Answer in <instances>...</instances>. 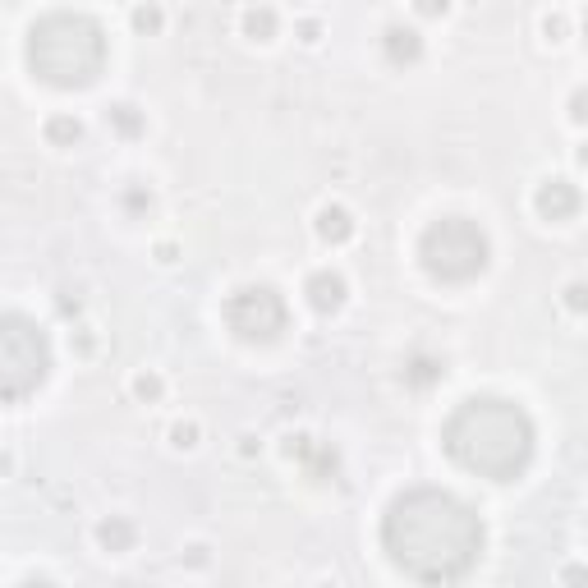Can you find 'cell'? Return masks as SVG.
<instances>
[{
  "label": "cell",
  "mask_w": 588,
  "mask_h": 588,
  "mask_svg": "<svg viewBox=\"0 0 588 588\" xmlns=\"http://www.w3.org/2000/svg\"><path fill=\"white\" fill-rule=\"evenodd\" d=\"M483 515L446 487H405L382 515L386 561L423 588H455L483 556Z\"/></svg>",
  "instance_id": "6da1fadb"
},
{
  "label": "cell",
  "mask_w": 588,
  "mask_h": 588,
  "mask_svg": "<svg viewBox=\"0 0 588 588\" xmlns=\"http://www.w3.org/2000/svg\"><path fill=\"white\" fill-rule=\"evenodd\" d=\"M533 419L529 409L506 396H469L441 423V446L460 469L487 483H515L533 460Z\"/></svg>",
  "instance_id": "7a4b0ae2"
},
{
  "label": "cell",
  "mask_w": 588,
  "mask_h": 588,
  "mask_svg": "<svg viewBox=\"0 0 588 588\" xmlns=\"http://www.w3.org/2000/svg\"><path fill=\"white\" fill-rule=\"evenodd\" d=\"M28 69L46 88H92L106 69V28L83 10H51L28 28Z\"/></svg>",
  "instance_id": "3957f363"
},
{
  "label": "cell",
  "mask_w": 588,
  "mask_h": 588,
  "mask_svg": "<svg viewBox=\"0 0 588 588\" xmlns=\"http://www.w3.org/2000/svg\"><path fill=\"white\" fill-rule=\"evenodd\" d=\"M423 272L441 285H469L492 267V239L474 216H437L419 235Z\"/></svg>",
  "instance_id": "277c9868"
},
{
  "label": "cell",
  "mask_w": 588,
  "mask_h": 588,
  "mask_svg": "<svg viewBox=\"0 0 588 588\" xmlns=\"http://www.w3.org/2000/svg\"><path fill=\"white\" fill-rule=\"evenodd\" d=\"M51 336L28 313H0V400L37 396L51 377Z\"/></svg>",
  "instance_id": "5b68a950"
},
{
  "label": "cell",
  "mask_w": 588,
  "mask_h": 588,
  "mask_svg": "<svg viewBox=\"0 0 588 588\" xmlns=\"http://www.w3.org/2000/svg\"><path fill=\"white\" fill-rule=\"evenodd\" d=\"M226 327L244 345H276L290 331V304H285V294L276 285H239L226 299Z\"/></svg>",
  "instance_id": "8992f818"
},
{
  "label": "cell",
  "mask_w": 588,
  "mask_h": 588,
  "mask_svg": "<svg viewBox=\"0 0 588 588\" xmlns=\"http://www.w3.org/2000/svg\"><path fill=\"white\" fill-rule=\"evenodd\" d=\"M579 207H584V193H579V184L566 180V175H552V180H543L533 189V212L543 216V221H552V226L575 221Z\"/></svg>",
  "instance_id": "52a82bcc"
},
{
  "label": "cell",
  "mask_w": 588,
  "mask_h": 588,
  "mask_svg": "<svg viewBox=\"0 0 588 588\" xmlns=\"http://www.w3.org/2000/svg\"><path fill=\"white\" fill-rule=\"evenodd\" d=\"M285 455H290L299 469H304L313 483H331V478L340 474V455L336 446H327V441H317V437H290V446H285Z\"/></svg>",
  "instance_id": "ba28073f"
},
{
  "label": "cell",
  "mask_w": 588,
  "mask_h": 588,
  "mask_svg": "<svg viewBox=\"0 0 588 588\" xmlns=\"http://www.w3.org/2000/svg\"><path fill=\"white\" fill-rule=\"evenodd\" d=\"M304 294H308V308H313V313L336 317L340 308H345V299H350V281H345L336 267H317L304 281Z\"/></svg>",
  "instance_id": "9c48e42d"
},
{
  "label": "cell",
  "mask_w": 588,
  "mask_h": 588,
  "mask_svg": "<svg viewBox=\"0 0 588 588\" xmlns=\"http://www.w3.org/2000/svg\"><path fill=\"white\" fill-rule=\"evenodd\" d=\"M382 56L391 60L396 69L419 65V56H423V33H419V28H409V23H386V28H382Z\"/></svg>",
  "instance_id": "30bf717a"
},
{
  "label": "cell",
  "mask_w": 588,
  "mask_h": 588,
  "mask_svg": "<svg viewBox=\"0 0 588 588\" xmlns=\"http://www.w3.org/2000/svg\"><path fill=\"white\" fill-rule=\"evenodd\" d=\"M354 212L345 203H322L313 216V235L322 239V244H331V249H340V244H350L354 239Z\"/></svg>",
  "instance_id": "8fae6325"
},
{
  "label": "cell",
  "mask_w": 588,
  "mask_h": 588,
  "mask_svg": "<svg viewBox=\"0 0 588 588\" xmlns=\"http://www.w3.org/2000/svg\"><path fill=\"white\" fill-rule=\"evenodd\" d=\"M134 543H138V524L129 520V515H106V520L97 524V547H102V552L125 556V552H134Z\"/></svg>",
  "instance_id": "7c38bea8"
},
{
  "label": "cell",
  "mask_w": 588,
  "mask_h": 588,
  "mask_svg": "<svg viewBox=\"0 0 588 588\" xmlns=\"http://www.w3.org/2000/svg\"><path fill=\"white\" fill-rule=\"evenodd\" d=\"M446 377V359H437V354H409L405 363V386H414V391H432V386Z\"/></svg>",
  "instance_id": "4fadbf2b"
},
{
  "label": "cell",
  "mask_w": 588,
  "mask_h": 588,
  "mask_svg": "<svg viewBox=\"0 0 588 588\" xmlns=\"http://www.w3.org/2000/svg\"><path fill=\"white\" fill-rule=\"evenodd\" d=\"M276 10L272 5H249V10L239 14V28H244V37H249V42H272L276 37Z\"/></svg>",
  "instance_id": "5bb4252c"
},
{
  "label": "cell",
  "mask_w": 588,
  "mask_h": 588,
  "mask_svg": "<svg viewBox=\"0 0 588 588\" xmlns=\"http://www.w3.org/2000/svg\"><path fill=\"white\" fill-rule=\"evenodd\" d=\"M46 143L51 147H79L83 143V120L79 115H69V111L51 115V120H46Z\"/></svg>",
  "instance_id": "9a60e30c"
},
{
  "label": "cell",
  "mask_w": 588,
  "mask_h": 588,
  "mask_svg": "<svg viewBox=\"0 0 588 588\" xmlns=\"http://www.w3.org/2000/svg\"><path fill=\"white\" fill-rule=\"evenodd\" d=\"M106 125H111L115 134L138 138L147 129V120H143V111H138L134 102H115V106H106Z\"/></svg>",
  "instance_id": "2e32d148"
},
{
  "label": "cell",
  "mask_w": 588,
  "mask_h": 588,
  "mask_svg": "<svg viewBox=\"0 0 588 588\" xmlns=\"http://www.w3.org/2000/svg\"><path fill=\"white\" fill-rule=\"evenodd\" d=\"M129 391H134V400H143V405H152V400H161V391H166V382H161V373H152V368H143V373H134V382H129Z\"/></svg>",
  "instance_id": "e0dca14e"
},
{
  "label": "cell",
  "mask_w": 588,
  "mask_h": 588,
  "mask_svg": "<svg viewBox=\"0 0 588 588\" xmlns=\"http://www.w3.org/2000/svg\"><path fill=\"white\" fill-rule=\"evenodd\" d=\"M198 437H203L198 419H180V423H170V446H175V451H193V446H198Z\"/></svg>",
  "instance_id": "ac0fdd59"
},
{
  "label": "cell",
  "mask_w": 588,
  "mask_h": 588,
  "mask_svg": "<svg viewBox=\"0 0 588 588\" xmlns=\"http://www.w3.org/2000/svg\"><path fill=\"white\" fill-rule=\"evenodd\" d=\"M129 19H134V28H138V33H157L161 23H166V14H161L157 5H138V10L129 14Z\"/></svg>",
  "instance_id": "d6986e66"
},
{
  "label": "cell",
  "mask_w": 588,
  "mask_h": 588,
  "mask_svg": "<svg viewBox=\"0 0 588 588\" xmlns=\"http://www.w3.org/2000/svg\"><path fill=\"white\" fill-rule=\"evenodd\" d=\"M125 207H129V212H143V207H152V189H138V184H134V189H125Z\"/></svg>",
  "instance_id": "ffe728a7"
},
{
  "label": "cell",
  "mask_w": 588,
  "mask_h": 588,
  "mask_svg": "<svg viewBox=\"0 0 588 588\" xmlns=\"http://www.w3.org/2000/svg\"><path fill=\"white\" fill-rule=\"evenodd\" d=\"M543 33L552 37V42H561V37H566V19H561V14H543Z\"/></svg>",
  "instance_id": "44dd1931"
},
{
  "label": "cell",
  "mask_w": 588,
  "mask_h": 588,
  "mask_svg": "<svg viewBox=\"0 0 588 588\" xmlns=\"http://www.w3.org/2000/svg\"><path fill=\"white\" fill-rule=\"evenodd\" d=\"M566 308H570V313H584V285H579V281L566 285Z\"/></svg>",
  "instance_id": "7402d4cb"
},
{
  "label": "cell",
  "mask_w": 588,
  "mask_h": 588,
  "mask_svg": "<svg viewBox=\"0 0 588 588\" xmlns=\"http://www.w3.org/2000/svg\"><path fill=\"white\" fill-rule=\"evenodd\" d=\"M570 120L584 125V88H575V97H570Z\"/></svg>",
  "instance_id": "603a6c76"
},
{
  "label": "cell",
  "mask_w": 588,
  "mask_h": 588,
  "mask_svg": "<svg viewBox=\"0 0 588 588\" xmlns=\"http://www.w3.org/2000/svg\"><path fill=\"white\" fill-rule=\"evenodd\" d=\"M19 588H60V584L46 575H28V579H19Z\"/></svg>",
  "instance_id": "cb8c5ba5"
},
{
  "label": "cell",
  "mask_w": 588,
  "mask_h": 588,
  "mask_svg": "<svg viewBox=\"0 0 588 588\" xmlns=\"http://www.w3.org/2000/svg\"><path fill=\"white\" fill-rule=\"evenodd\" d=\"M299 33H304V42H317V19H304L299 23Z\"/></svg>",
  "instance_id": "d4e9b609"
},
{
  "label": "cell",
  "mask_w": 588,
  "mask_h": 588,
  "mask_svg": "<svg viewBox=\"0 0 588 588\" xmlns=\"http://www.w3.org/2000/svg\"><path fill=\"white\" fill-rule=\"evenodd\" d=\"M10 474H14V455L0 451V478H10Z\"/></svg>",
  "instance_id": "484cf974"
},
{
  "label": "cell",
  "mask_w": 588,
  "mask_h": 588,
  "mask_svg": "<svg viewBox=\"0 0 588 588\" xmlns=\"http://www.w3.org/2000/svg\"><path fill=\"white\" fill-rule=\"evenodd\" d=\"M446 10H451L446 0H441V5H419V14H428V19H437V14H446Z\"/></svg>",
  "instance_id": "4316f807"
},
{
  "label": "cell",
  "mask_w": 588,
  "mask_h": 588,
  "mask_svg": "<svg viewBox=\"0 0 588 588\" xmlns=\"http://www.w3.org/2000/svg\"><path fill=\"white\" fill-rule=\"evenodd\" d=\"M157 262H175V244H157Z\"/></svg>",
  "instance_id": "83f0119b"
},
{
  "label": "cell",
  "mask_w": 588,
  "mask_h": 588,
  "mask_svg": "<svg viewBox=\"0 0 588 588\" xmlns=\"http://www.w3.org/2000/svg\"><path fill=\"white\" fill-rule=\"evenodd\" d=\"M566 584H570V588H579V584H584V570L570 566V570H566Z\"/></svg>",
  "instance_id": "f1b7e54d"
},
{
  "label": "cell",
  "mask_w": 588,
  "mask_h": 588,
  "mask_svg": "<svg viewBox=\"0 0 588 588\" xmlns=\"http://www.w3.org/2000/svg\"><path fill=\"white\" fill-rule=\"evenodd\" d=\"M79 350L92 354V331H88V327H79Z\"/></svg>",
  "instance_id": "f546056e"
}]
</instances>
